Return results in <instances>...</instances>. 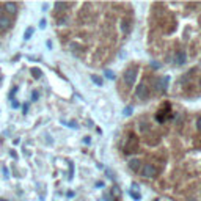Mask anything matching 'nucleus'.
Wrapping results in <instances>:
<instances>
[{"instance_id": "1", "label": "nucleus", "mask_w": 201, "mask_h": 201, "mask_svg": "<svg viewBox=\"0 0 201 201\" xmlns=\"http://www.w3.org/2000/svg\"><path fill=\"white\" fill-rule=\"evenodd\" d=\"M135 79H137V68L134 66V68L126 69V72H124V83L127 86H132L135 83Z\"/></svg>"}, {"instance_id": "2", "label": "nucleus", "mask_w": 201, "mask_h": 201, "mask_svg": "<svg viewBox=\"0 0 201 201\" xmlns=\"http://www.w3.org/2000/svg\"><path fill=\"white\" fill-rule=\"evenodd\" d=\"M135 94H137V97L138 99H142V100H146L148 97H149V86L146 85V83H142V85H138V88H137V91H135Z\"/></svg>"}, {"instance_id": "3", "label": "nucleus", "mask_w": 201, "mask_h": 201, "mask_svg": "<svg viewBox=\"0 0 201 201\" xmlns=\"http://www.w3.org/2000/svg\"><path fill=\"white\" fill-rule=\"evenodd\" d=\"M142 174L145 176V178H156V174H157V168L152 165V163H146L143 168H142Z\"/></svg>"}, {"instance_id": "4", "label": "nucleus", "mask_w": 201, "mask_h": 201, "mask_svg": "<svg viewBox=\"0 0 201 201\" xmlns=\"http://www.w3.org/2000/svg\"><path fill=\"white\" fill-rule=\"evenodd\" d=\"M185 60H187V54H185V50H178V52L174 54V57H173V63H174V64H178V66L184 64V63H185Z\"/></svg>"}, {"instance_id": "5", "label": "nucleus", "mask_w": 201, "mask_h": 201, "mask_svg": "<svg viewBox=\"0 0 201 201\" xmlns=\"http://www.w3.org/2000/svg\"><path fill=\"white\" fill-rule=\"evenodd\" d=\"M3 10H5L8 14L14 16V14L18 13V5H16V3H13V2H8V3H5V5H3Z\"/></svg>"}, {"instance_id": "6", "label": "nucleus", "mask_w": 201, "mask_h": 201, "mask_svg": "<svg viewBox=\"0 0 201 201\" xmlns=\"http://www.w3.org/2000/svg\"><path fill=\"white\" fill-rule=\"evenodd\" d=\"M10 25H11V19L8 16L0 18V30H7V28H10Z\"/></svg>"}, {"instance_id": "7", "label": "nucleus", "mask_w": 201, "mask_h": 201, "mask_svg": "<svg viewBox=\"0 0 201 201\" xmlns=\"http://www.w3.org/2000/svg\"><path fill=\"white\" fill-rule=\"evenodd\" d=\"M168 82H170V75H165L163 79H160V80L157 82V85L160 86V90H162V91H165V90H167V86H168Z\"/></svg>"}, {"instance_id": "8", "label": "nucleus", "mask_w": 201, "mask_h": 201, "mask_svg": "<svg viewBox=\"0 0 201 201\" xmlns=\"http://www.w3.org/2000/svg\"><path fill=\"white\" fill-rule=\"evenodd\" d=\"M129 167H131L134 171H137V170L140 168V160H138V159H132V160H129Z\"/></svg>"}, {"instance_id": "9", "label": "nucleus", "mask_w": 201, "mask_h": 201, "mask_svg": "<svg viewBox=\"0 0 201 201\" xmlns=\"http://www.w3.org/2000/svg\"><path fill=\"white\" fill-rule=\"evenodd\" d=\"M121 32H123L124 35H127V33H129V22H127L126 19H123V21H121Z\"/></svg>"}, {"instance_id": "10", "label": "nucleus", "mask_w": 201, "mask_h": 201, "mask_svg": "<svg viewBox=\"0 0 201 201\" xmlns=\"http://www.w3.org/2000/svg\"><path fill=\"white\" fill-rule=\"evenodd\" d=\"M91 80H93V82H94L97 86H102V85H104V80L100 79L99 75H91Z\"/></svg>"}, {"instance_id": "11", "label": "nucleus", "mask_w": 201, "mask_h": 201, "mask_svg": "<svg viewBox=\"0 0 201 201\" xmlns=\"http://www.w3.org/2000/svg\"><path fill=\"white\" fill-rule=\"evenodd\" d=\"M68 7H69V5H68V3H64V2H57V3H55V10H57V11L66 10Z\"/></svg>"}, {"instance_id": "12", "label": "nucleus", "mask_w": 201, "mask_h": 201, "mask_svg": "<svg viewBox=\"0 0 201 201\" xmlns=\"http://www.w3.org/2000/svg\"><path fill=\"white\" fill-rule=\"evenodd\" d=\"M33 32H35V30H33L32 27H28V28L25 30V33H24V39H25V41H28V39L32 38V35H33Z\"/></svg>"}, {"instance_id": "13", "label": "nucleus", "mask_w": 201, "mask_h": 201, "mask_svg": "<svg viewBox=\"0 0 201 201\" xmlns=\"http://www.w3.org/2000/svg\"><path fill=\"white\" fill-rule=\"evenodd\" d=\"M32 74H33L35 79H39L41 77V69L39 68H32Z\"/></svg>"}, {"instance_id": "14", "label": "nucleus", "mask_w": 201, "mask_h": 201, "mask_svg": "<svg viewBox=\"0 0 201 201\" xmlns=\"http://www.w3.org/2000/svg\"><path fill=\"white\" fill-rule=\"evenodd\" d=\"M104 74H106V77H107V79H110V80H115V72H113V71H110V69H106V71H104Z\"/></svg>"}, {"instance_id": "15", "label": "nucleus", "mask_w": 201, "mask_h": 201, "mask_svg": "<svg viewBox=\"0 0 201 201\" xmlns=\"http://www.w3.org/2000/svg\"><path fill=\"white\" fill-rule=\"evenodd\" d=\"M132 112H134V109H132V106H127L124 110H123V113L126 115V116H129V115H132Z\"/></svg>"}, {"instance_id": "16", "label": "nucleus", "mask_w": 201, "mask_h": 201, "mask_svg": "<svg viewBox=\"0 0 201 201\" xmlns=\"http://www.w3.org/2000/svg\"><path fill=\"white\" fill-rule=\"evenodd\" d=\"M131 196H132V198H134V199H140V198H142V196H140V193H138V192H132V190H131Z\"/></svg>"}, {"instance_id": "17", "label": "nucleus", "mask_w": 201, "mask_h": 201, "mask_svg": "<svg viewBox=\"0 0 201 201\" xmlns=\"http://www.w3.org/2000/svg\"><path fill=\"white\" fill-rule=\"evenodd\" d=\"M46 24H47V22H46V19H41V21H39V27H41V28H44V27H46Z\"/></svg>"}, {"instance_id": "18", "label": "nucleus", "mask_w": 201, "mask_h": 201, "mask_svg": "<svg viewBox=\"0 0 201 201\" xmlns=\"http://www.w3.org/2000/svg\"><path fill=\"white\" fill-rule=\"evenodd\" d=\"M196 129L198 131H201V116L198 118V121H196Z\"/></svg>"}, {"instance_id": "19", "label": "nucleus", "mask_w": 201, "mask_h": 201, "mask_svg": "<svg viewBox=\"0 0 201 201\" xmlns=\"http://www.w3.org/2000/svg\"><path fill=\"white\" fill-rule=\"evenodd\" d=\"M68 126H69V127H72V129H75V127H77V124H75L74 121H69V123H68Z\"/></svg>"}, {"instance_id": "20", "label": "nucleus", "mask_w": 201, "mask_h": 201, "mask_svg": "<svg viewBox=\"0 0 201 201\" xmlns=\"http://www.w3.org/2000/svg\"><path fill=\"white\" fill-rule=\"evenodd\" d=\"M3 173H5V178H10V171H8L7 167H3Z\"/></svg>"}, {"instance_id": "21", "label": "nucleus", "mask_w": 201, "mask_h": 201, "mask_svg": "<svg viewBox=\"0 0 201 201\" xmlns=\"http://www.w3.org/2000/svg\"><path fill=\"white\" fill-rule=\"evenodd\" d=\"M151 66H152V68H157V69L160 68V64H159L157 61H152V63H151Z\"/></svg>"}, {"instance_id": "22", "label": "nucleus", "mask_w": 201, "mask_h": 201, "mask_svg": "<svg viewBox=\"0 0 201 201\" xmlns=\"http://www.w3.org/2000/svg\"><path fill=\"white\" fill-rule=\"evenodd\" d=\"M32 99H33V100H36V99H38V91H33V94H32Z\"/></svg>"}, {"instance_id": "23", "label": "nucleus", "mask_w": 201, "mask_h": 201, "mask_svg": "<svg viewBox=\"0 0 201 201\" xmlns=\"http://www.w3.org/2000/svg\"><path fill=\"white\" fill-rule=\"evenodd\" d=\"M11 106H13V109H18V107H19V104L16 102V100H13V104H11Z\"/></svg>"}, {"instance_id": "24", "label": "nucleus", "mask_w": 201, "mask_h": 201, "mask_svg": "<svg viewBox=\"0 0 201 201\" xmlns=\"http://www.w3.org/2000/svg\"><path fill=\"white\" fill-rule=\"evenodd\" d=\"M68 22V19H60V25H64Z\"/></svg>"}, {"instance_id": "25", "label": "nucleus", "mask_w": 201, "mask_h": 201, "mask_svg": "<svg viewBox=\"0 0 201 201\" xmlns=\"http://www.w3.org/2000/svg\"><path fill=\"white\" fill-rule=\"evenodd\" d=\"M27 110H28V104H25V106H24V113H27Z\"/></svg>"}, {"instance_id": "26", "label": "nucleus", "mask_w": 201, "mask_h": 201, "mask_svg": "<svg viewBox=\"0 0 201 201\" xmlns=\"http://www.w3.org/2000/svg\"><path fill=\"white\" fill-rule=\"evenodd\" d=\"M2 13H3V7H2V5H0V18H2V16H3Z\"/></svg>"}, {"instance_id": "27", "label": "nucleus", "mask_w": 201, "mask_h": 201, "mask_svg": "<svg viewBox=\"0 0 201 201\" xmlns=\"http://www.w3.org/2000/svg\"><path fill=\"white\" fill-rule=\"evenodd\" d=\"M104 199H106V201H112V198H110V196H104Z\"/></svg>"}, {"instance_id": "28", "label": "nucleus", "mask_w": 201, "mask_h": 201, "mask_svg": "<svg viewBox=\"0 0 201 201\" xmlns=\"http://www.w3.org/2000/svg\"><path fill=\"white\" fill-rule=\"evenodd\" d=\"M0 201H7V199H0Z\"/></svg>"}]
</instances>
